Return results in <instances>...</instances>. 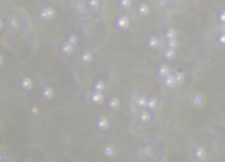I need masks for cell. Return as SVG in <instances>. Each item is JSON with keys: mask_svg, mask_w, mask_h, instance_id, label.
<instances>
[{"mask_svg": "<svg viewBox=\"0 0 225 162\" xmlns=\"http://www.w3.org/2000/svg\"><path fill=\"white\" fill-rule=\"evenodd\" d=\"M52 14H54V10H51V8H47L43 11V17H52Z\"/></svg>", "mask_w": 225, "mask_h": 162, "instance_id": "obj_1", "label": "cell"}]
</instances>
